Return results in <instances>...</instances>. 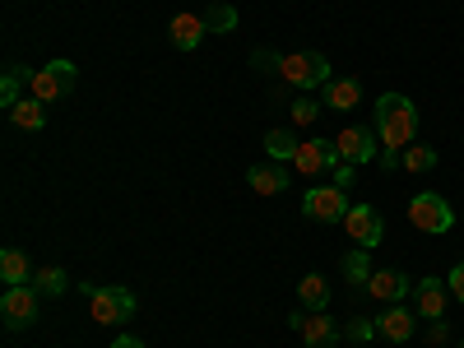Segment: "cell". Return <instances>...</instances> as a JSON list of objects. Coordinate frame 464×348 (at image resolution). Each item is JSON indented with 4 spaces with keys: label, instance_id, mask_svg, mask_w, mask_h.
Listing matches in <instances>:
<instances>
[{
    "label": "cell",
    "instance_id": "3957f363",
    "mask_svg": "<svg viewBox=\"0 0 464 348\" xmlns=\"http://www.w3.org/2000/svg\"><path fill=\"white\" fill-rule=\"evenodd\" d=\"M84 293H89V312H93L98 325H126V321L140 312V302H135L130 288H116V284H111V288H93V284H89Z\"/></svg>",
    "mask_w": 464,
    "mask_h": 348
},
{
    "label": "cell",
    "instance_id": "6da1fadb",
    "mask_svg": "<svg viewBox=\"0 0 464 348\" xmlns=\"http://www.w3.org/2000/svg\"><path fill=\"white\" fill-rule=\"evenodd\" d=\"M381 149H409L418 135V107L404 93H381L376 98V121H372Z\"/></svg>",
    "mask_w": 464,
    "mask_h": 348
},
{
    "label": "cell",
    "instance_id": "7a4b0ae2",
    "mask_svg": "<svg viewBox=\"0 0 464 348\" xmlns=\"http://www.w3.org/2000/svg\"><path fill=\"white\" fill-rule=\"evenodd\" d=\"M279 74H284L297 93L325 89V84L334 80V70H330V61H325L321 52H293V56H284V61H279Z\"/></svg>",
    "mask_w": 464,
    "mask_h": 348
},
{
    "label": "cell",
    "instance_id": "4fadbf2b",
    "mask_svg": "<svg viewBox=\"0 0 464 348\" xmlns=\"http://www.w3.org/2000/svg\"><path fill=\"white\" fill-rule=\"evenodd\" d=\"M413 325H418V316L409 312V306L404 302H391V312L376 321V334H385L391 343H404V339H413Z\"/></svg>",
    "mask_w": 464,
    "mask_h": 348
},
{
    "label": "cell",
    "instance_id": "484cf974",
    "mask_svg": "<svg viewBox=\"0 0 464 348\" xmlns=\"http://www.w3.org/2000/svg\"><path fill=\"white\" fill-rule=\"evenodd\" d=\"M316 116H321V102H316L312 93H297V98H293V126H312Z\"/></svg>",
    "mask_w": 464,
    "mask_h": 348
},
{
    "label": "cell",
    "instance_id": "cb8c5ba5",
    "mask_svg": "<svg viewBox=\"0 0 464 348\" xmlns=\"http://www.w3.org/2000/svg\"><path fill=\"white\" fill-rule=\"evenodd\" d=\"M33 288L37 293H43V297H61L70 284H65V269L61 265H47V269H37V275H33Z\"/></svg>",
    "mask_w": 464,
    "mask_h": 348
},
{
    "label": "cell",
    "instance_id": "ffe728a7",
    "mask_svg": "<svg viewBox=\"0 0 464 348\" xmlns=\"http://www.w3.org/2000/svg\"><path fill=\"white\" fill-rule=\"evenodd\" d=\"M372 275H376V269H372V251H367V246H358V251L343 256V279L353 284V288H367Z\"/></svg>",
    "mask_w": 464,
    "mask_h": 348
},
{
    "label": "cell",
    "instance_id": "603a6c76",
    "mask_svg": "<svg viewBox=\"0 0 464 348\" xmlns=\"http://www.w3.org/2000/svg\"><path fill=\"white\" fill-rule=\"evenodd\" d=\"M265 153H269V159H275V163H293V153H297V140L279 126V130H265Z\"/></svg>",
    "mask_w": 464,
    "mask_h": 348
},
{
    "label": "cell",
    "instance_id": "f1b7e54d",
    "mask_svg": "<svg viewBox=\"0 0 464 348\" xmlns=\"http://www.w3.org/2000/svg\"><path fill=\"white\" fill-rule=\"evenodd\" d=\"M353 181H358V168H353V163H334V168H330V186L348 190V186H353Z\"/></svg>",
    "mask_w": 464,
    "mask_h": 348
},
{
    "label": "cell",
    "instance_id": "ba28073f",
    "mask_svg": "<svg viewBox=\"0 0 464 348\" xmlns=\"http://www.w3.org/2000/svg\"><path fill=\"white\" fill-rule=\"evenodd\" d=\"M37 293L33 284H19V288H5V297H0V316H5V325L10 330H24V325H33L37 321Z\"/></svg>",
    "mask_w": 464,
    "mask_h": 348
},
{
    "label": "cell",
    "instance_id": "d4e9b609",
    "mask_svg": "<svg viewBox=\"0 0 464 348\" xmlns=\"http://www.w3.org/2000/svg\"><path fill=\"white\" fill-rule=\"evenodd\" d=\"M400 168H404V172H428V168H437V149H432V144H409L404 159H400Z\"/></svg>",
    "mask_w": 464,
    "mask_h": 348
},
{
    "label": "cell",
    "instance_id": "52a82bcc",
    "mask_svg": "<svg viewBox=\"0 0 464 348\" xmlns=\"http://www.w3.org/2000/svg\"><path fill=\"white\" fill-rule=\"evenodd\" d=\"M334 153H339V163H353V168H362V163L381 159V140H376V130L348 126V130H339V140H334Z\"/></svg>",
    "mask_w": 464,
    "mask_h": 348
},
{
    "label": "cell",
    "instance_id": "f546056e",
    "mask_svg": "<svg viewBox=\"0 0 464 348\" xmlns=\"http://www.w3.org/2000/svg\"><path fill=\"white\" fill-rule=\"evenodd\" d=\"M446 288H450V297H455V302H464V265H455L450 275H446Z\"/></svg>",
    "mask_w": 464,
    "mask_h": 348
},
{
    "label": "cell",
    "instance_id": "1f68e13d",
    "mask_svg": "<svg viewBox=\"0 0 464 348\" xmlns=\"http://www.w3.org/2000/svg\"><path fill=\"white\" fill-rule=\"evenodd\" d=\"M400 159H404V149H381V168H400Z\"/></svg>",
    "mask_w": 464,
    "mask_h": 348
},
{
    "label": "cell",
    "instance_id": "d6986e66",
    "mask_svg": "<svg viewBox=\"0 0 464 348\" xmlns=\"http://www.w3.org/2000/svg\"><path fill=\"white\" fill-rule=\"evenodd\" d=\"M10 121H14L19 130H43V126H47V107H43V98H33V93H28V98L10 111Z\"/></svg>",
    "mask_w": 464,
    "mask_h": 348
},
{
    "label": "cell",
    "instance_id": "44dd1931",
    "mask_svg": "<svg viewBox=\"0 0 464 348\" xmlns=\"http://www.w3.org/2000/svg\"><path fill=\"white\" fill-rule=\"evenodd\" d=\"M297 297H302V306H312V312H325V306H330V288H325L321 275H302Z\"/></svg>",
    "mask_w": 464,
    "mask_h": 348
},
{
    "label": "cell",
    "instance_id": "836d02e7",
    "mask_svg": "<svg viewBox=\"0 0 464 348\" xmlns=\"http://www.w3.org/2000/svg\"><path fill=\"white\" fill-rule=\"evenodd\" d=\"M455 348H464V339H459V343H455Z\"/></svg>",
    "mask_w": 464,
    "mask_h": 348
},
{
    "label": "cell",
    "instance_id": "4dcf8cb0",
    "mask_svg": "<svg viewBox=\"0 0 464 348\" xmlns=\"http://www.w3.org/2000/svg\"><path fill=\"white\" fill-rule=\"evenodd\" d=\"M450 339V325L437 316V321H428V343H446Z\"/></svg>",
    "mask_w": 464,
    "mask_h": 348
},
{
    "label": "cell",
    "instance_id": "7402d4cb",
    "mask_svg": "<svg viewBox=\"0 0 464 348\" xmlns=\"http://www.w3.org/2000/svg\"><path fill=\"white\" fill-rule=\"evenodd\" d=\"M24 80H28V74L19 65H10L5 74H0V107H5V111H14L24 102Z\"/></svg>",
    "mask_w": 464,
    "mask_h": 348
},
{
    "label": "cell",
    "instance_id": "8fae6325",
    "mask_svg": "<svg viewBox=\"0 0 464 348\" xmlns=\"http://www.w3.org/2000/svg\"><path fill=\"white\" fill-rule=\"evenodd\" d=\"M446 302H450L446 279H418V284H413V306H418V316H422V321L446 316Z\"/></svg>",
    "mask_w": 464,
    "mask_h": 348
},
{
    "label": "cell",
    "instance_id": "83f0119b",
    "mask_svg": "<svg viewBox=\"0 0 464 348\" xmlns=\"http://www.w3.org/2000/svg\"><path fill=\"white\" fill-rule=\"evenodd\" d=\"M343 334L353 339V343H367V339H376V321H367V316H353L343 325Z\"/></svg>",
    "mask_w": 464,
    "mask_h": 348
},
{
    "label": "cell",
    "instance_id": "5b68a950",
    "mask_svg": "<svg viewBox=\"0 0 464 348\" xmlns=\"http://www.w3.org/2000/svg\"><path fill=\"white\" fill-rule=\"evenodd\" d=\"M409 218H413L418 232H432V237L455 227V209H450L446 196H437V190H422V196H413V200H409Z\"/></svg>",
    "mask_w": 464,
    "mask_h": 348
},
{
    "label": "cell",
    "instance_id": "8992f818",
    "mask_svg": "<svg viewBox=\"0 0 464 348\" xmlns=\"http://www.w3.org/2000/svg\"><path fill=\"white\" fill-rule=\"evenodd\" d=\"M348 190H339V186H312L302 196V214L306 218H316V223H343L348 218Z\"/></svg>",
    "mask_w": 464,
    "mask_h": 348
},
{
    "label": "cell",
    "instance_id": "30bf717a",
    "mask_svg": "<svg viewBox=\"0 0 464 348\" xmlns=\"http://www.w3.org/2000/svg\"><path fill=\"white\" fill-rule=\"evenodd\" d=\"M343 227H348V237H353L358 246H381V237H385V223H381V214L372 209V205H353L348 209V218H343Z\"/></svg>",
    "mask_w": 464,
    "mask_h": 348
},
{
    "label": "cell",
    "instance_id": "e0dca14e",
    "mask_svg": "<svg viewBox=\"0 0 464 348\" xmlns=\"http://www.w3.org/2000/svg\"><path fill=\"white\" fill-rule=\"evenodd\" d=\"M358 102H362V84L358 80H330L325 84V107L348 111V107H358Z\"/></svg>",
    "mask_w": 464,
    "mask_h": 348
},
{
    "label": "cell",
    "instance_id": "2e32d148",
    "mask_svg": "<svg viewBox=\"0 0 464 348\" xmlns=\"http://www.w3.org/2000/svg\"><path fill=\"white\" fill-rule=\"evenodd\" d=\"M205 33H209V24L200 14H177L172 19V47L177 52H196L205 43Z\"/></svg>",
    "mask_w": 464,
    "mask_h": 348
},
{
    "label": "cell",
    "instance_id": "d6a6232c",
    "mask_svg": "<svg viewBox=\"0 0 464 348\" xmlns=\"http://www.w3.org/2000/svg\"><path fill=\"white\" fill-rule=\"evenodd\" d=\"M111 348H144V343H140L135 334H116V339H111Z\"/></svg>",
    "mask_w": 464,
    "mask_h": 348
},
{
    "label": "cell",
    "instance_id": "5bb4252c",
    "mask_svg": "<svg viewBox=\"0 0 464 348\" xmlns=\"http://www.w3.org/2000/svg\"><path fill=\"white\" fill-rule=\"evenodd\" d=\"M288 168L284 163H265V168H251L246 172V186H251V196H279V190H288Z\"/></svg>",
    "mask_w": 464,
    "mask_h": 348
},
{
    "label": "cell",
    "instance_id": "9a60e30c",
    "mask_svg": "<svg viewBox=\"0 0 464 348\" xmlns=\"http://www.w3.org/2000/svg\"><path fill=\"white\" fill-rule=\"evenodd\" d=\"M367 293L381 297V302H400L404 293H413V284H409L404 269H376V275L367 279Z\"/></svg>",
    "mask_w": 464,
    "mask_h": 348
},
{
    "label": "cell",
    "instance_id": "7c38bea8",
    "mask_svg": "<svg viewBox=\"0 0 464 348\" xmlns=\"http://www.w3.org/2000/svg\"><path fill=\"white\" fill-rule=\"evenodd\" d=\"M288 325L302 334V343L306 348H325V343H334V321L325 316V312H316V316H288Z\"/></svg>",
    "mask_w": 464,
    "mask_h": 348
},
{
    "label": "cell",
    "instance_id": "ac0fdd59",
    "mask_svg": "<svg viewBox=\"0 0 464 348\" xmlns=\"http://www.w3.org/2000/svg\"><path fill=\"white\" fill-rule=\"evenodd\" d=\"M0 279H5V288L28 284V256H24L19 246H5V251H0Z\"/></svg>",
    "mask_w": 464,
    "mask_h": 348
},
{
    "label": "cell",
    "instance_id": "9c48e42d",
    "mask_svg": "<svg viewBox=\"0 0 464 348\" xmlns=\"http://www.w3.org/2000/svg\"><path fill=\"white\" fill-rule=\"evenodd\" d=\"M339 163V153H334V144H325V140H297V153H293V168L302 172V177H321V172H330Z\"/></svg>",
    "mask_w": 464,
    "mask_h": 348
},
{
    "label": "cell",
    "instance_id": "277c9868",
    "mask_svg": "<svg viewBox=\"0 0 464 348\" xmlns=\"http://www.w3.org/2000/svg\"><path fill=\"white\" fill-rule=\"evenodd\" d=\"M74 80H80V70H74V61H47V65H37L28 74V93L33 98H43V102H56L74 89Z\"/></svg>",
    "mask_w": 464,
    "mask_h": 348
},
{
    "label": "cell",
    "instance_id": "4316f807",
    "mask_svg": "<svg viewBox=\"0 0 464 348\" xmlns=\"http://www.w3.org/2000/svg\"><path fill=\"white\" fill-rule=\"evenodd\" d=\"M205 24H209L214 33H232V28H237V10H232V5H214V10L205 14Z\"/></svg>",
    "mask_w": 464,
    "mask_h": 348
}]
</instances>
